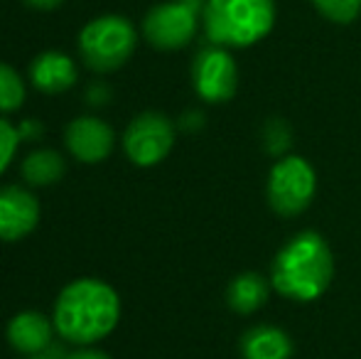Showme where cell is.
<instances>
[{
    "instance_id": "1",
    "label": "cell",
    "mask_w": 361,
    "mask_h": 359,
    "mask_svg": "<svg viewBox=\"0 0 361 359\" xmlns=\"http://www.w3.org/2000/svg\"><path fill=\"white\" fill-rule=\"evenodd\" d=\"M121 320V298L99 278H79L54 303V330L74 345H94L109 337Z\"/></svg>"
},
{
    "instance_id": "2",
    "label": "cell",
    "mask_w": 361,
    "mask_h": 359,
    "mask_svg": "<svg viewBox=\"0 0 361 359\" xmlns=\"http://www.w3.org/2000/svg\"><path fill=\"white\" fill-rule=\"evenodd\" d=\"M334 278V256L317 231H298L278 249L271 264V286L293 303H312L324 296Z\"/></svg>"
},
{
    "instance_id": "3",
    "label": "cell",
    "mask_w": 361,
    "mask_h": 359,
    "mask_svg": "<svg viewBox=\"0 0 361 359\" xmlns=\"http://www.w3.org/2000/svg\"><path fill=\"white\" fill-rule=\"evenodd\" d=\"M204 35L212 44L226 49L253 47L271 35L276 25L273 0H207Z\"/></svg>"
},
{
    "instance_id": "4",
    "label": "cell",
    "mask_w": 361,
    "mask_h": 359,
    "mask_svg": "<svg viewBox=\"0 0 361 359\" xmlns=\"http://www.w3.org/2000/svg\"><path fill=\"white\" fill-rule=\"evenodd\" d=\"M138 35L123 15H101L84 25L79 35V52L94 72H114L123 67L135 52Z\"/></svg>"
},
{
    "instance_id": "5",
    "label": "cell",
    "mask_w": 361,
    "mask_h": 359,
    "mask_svg": "<svg viewBox=\"0 0 361 359\" xmlns=\"http://www.w3.org/2000/svg\"><path fill=\"white\" fill-rule=\"evenodd\" d=\"M317 173L302 155H283L273 163L266 182V197L278 217H298L312 205Z\"/></svg>"
},
{
    "instance_id": "6",
    "label": "cell",
    "mask_w": 361,
    "mask_h": 359,
    "mask_svg": "<svg viewBox=\"0 0 361 359\" xmlns=\"http://www.w3.org/2000/svg\"><path fill=\"white\" fill-rule=\"evenodd\" d=\"M175 145V126L165 114L145 111L135 116L123 133V150L138 168H152L170 155Z\"/></svg>"
},
{
    "instance_id": "7",
    "label": "cell",
    "mask_w": 361,
    "mask_h": 359,
    "mask_svg": "<svg viewBox=\"0 0 361 359\" xmlns=\"http://www.w3.org/2000/svg\"><path fill=\"white\" fill-rule=\"evenodd\" d=\"M192 84L207 104H226L238 91V67L226 47L207 44L192 62Z\"/></svg>"
},
{
    "instance_id": "8",
    "label": "cell",
    "mask_w": 361,
    "mask_h": 359,
    "mask_svg": "<svg viewBox=\"0 0 361 359\" xmlns=\"http://www.w3.org/2000/svg\"><path fill=\"white\" fill-rule=\"evenodd\" d=\"M200 28V13L182 0L155 5L143 20V35L155 49H182Z\"/></svg>"
},
{
    "instance_id": "9",
    "label": "cell",
    "mask_w": 361,
    "mask_h": 359,
    "mask_svg": "<svg viewBox=\"0 0 361 359\" xmlns=\"http://www.w3.org/2000/svg\"><path fill=\"white\" fill-rule=\"evenodd\" d=\"M114 128L94 116H81V118L72 121L67 126V133H64V143H67L69 153L81 163L106 160L114 150Z\"/></svg>"
},
{
    "instance_id": "10",
    "label": "cell",
    "mask_w": 361,
    "mask_h": 359,
    "mask_svg": "<svg viewBox=\"0 0 361 359\" xmlns=\"http://www.w3.org/2000/svg\"><path fill=\"white\" fill-rule=\"evenodd\" d=\"M39 221V205L23 187L0 190V241H20L35 231Z\"/></svg>"
},
{
    "instance_id": "11",
    "label": "cell",
    "mask_w": 361,
    "mask_h": 359,
    "mask_svg": "<svg viewBox=\"0 0 361 359\" xmlns=\"http://www.w3.org/2000/svg\"><path fill=\"white\" fill-rule=\"evenodd\" d=\"M54 322L37 310L18 312L8 322V342L23 355H39L52 345Z\"/></svg>"
},
{
    "instance_id": "12",
    "label": "cell",
    "mask_w": 361,
    "mask_h": 359,
    "mask_svg": "<svg viewBox=\"0 0 361 359\" xmlns=\"http://www.w3.org/2000/svg\"><path fill=\"white\" fill-rule=\"evenodd\" d=\"M30 82L44 94H62L76 82V67L64 52H42L30 64Z\"/></svg>"
},
{
    "instance_id": "13",
    "label": "cell",
    "mask_w": 361,
    "mask_h": 359,
    "mask_svg": "<svg viewBox=\"0 0 361 359\" xmlns=\"http://www.w3.org/2000/svg\"><path fill=\"white\" fill-rule=\"evenodd\" d=\"M243 359H290L293 340L286 330L276 325H253L241 335L238 342Z\"/></svg>"
},
{
    "instance_id": "14",
    "label": "cell",
    "mask_w": 361,
    "mask_h": 359,
    "mask_svg": "<svg viewBox=\"0 0 361 359\" xmlns=\"http://www.w3.org/2000/svg\"><path fill=\"white\" fill-rule=\"evenodd\" d=\"M271 283L256 271L238 273L226 288V303L233 312L238 315H253L268 303V293H271Z\"/></svg>"
},
{
    "instance_id": "15",
    "label": "cell",
    "mask_w": 361,
    "mask_h": 359,
    "mask_svg": "<svg viewBox=\"0 0 361 359\" xmlns=\"http://www.w3.org/2000/svg\"><path fill=\"white\" fill-rule=\"evenodd\" d=\"M64 158L57 153V150H35L25 158L23 163V178L35 187H47L54 185L64 178Z\"/></svg>"
},
{
    "instance_id": "16",
    "label": "cell",
    "mask_w": 361,
    "mask_h": 359,
    "mask_svg": "<svg viewBox=\"0 0 361 359\" xmlns=\"http://www.w3.org/2000/svg\"><path fill=\"white\" fill-rule=\"evenodd\" d=\"M25 101V84L10 64L0 62V114L18 111Z\"/></svg>"
},
{
    "instance_id": "17",
    "label": "cell",
    "mask_w": 361,
    "mask_h": 359,
    "mask_svg": "<svg viewBox=\"0 0 361 359\" xmlns=\"http://www.w3.org/2000/svg\"><path fill=\"white\" fill-rule=\"evenodd\" d=\"M314 10L334 25H349L361 15V0H312Z\"/></svg>"
},
{
    "instance_id": "18",
    "label": "cell",
    "mask_w": 361,
    "mask_h": 359,
    "mask_svg": "<svg viewBox=\"0 0 361 359\" xmlns=\"http://www.w3.org/2000/svg\"><path fill=\"white\" fill-rule=\"evenodd\" d=\"M290 128L288 123L283 118H273L266 123V128H263V143H266V150L271 155H276V158H283L286 155V150L290 148Z\"/></svg>"
},
{
    "instance_id": "19",
    "label": "cell",
    "mask_w": 361,
    "mask_h": 359,
    "mask_svg": "<svg viewBox=\"0 0 361 359\" xmlns=\"http://www.w3.org/2000/svg\"><path fill=\"white\" fill-rule=\"evenodd\" d=\"M20 143V130L13 123H8L5 118H0V175L8 170L10 160L18 153Z\"/></svg>"
},
{
    "instance_id": "20",
    "label": "cell",
    "mask_w": 361,
    "mask_h": 359,
    "mask_svg": "<svg viewBox=\"0 0 361 359\" xmlns=\"http://www.w3.org/2000/svg\"><path fill=\"white\" fill-rule=\"evenodd\" d=\"M67 359H111L106 352L101 350H79V352H72V355H67Z\"/></svg>"
},
{
    "instance_id": "21",
    "label": "cell",
    "mask_w": 361,
    "mask_h": 359,
    "mask_svg": "<svg viewBox=\"0 0 361 359\" xmlns=\"http://www.w3.org/2000/svg\"><path fill=\"white\" fill-rule=\"evenodd\" d=\"M25 3L35 10H54V8H59L64 0H25Z\"/></svg>"
}]
</instances>
